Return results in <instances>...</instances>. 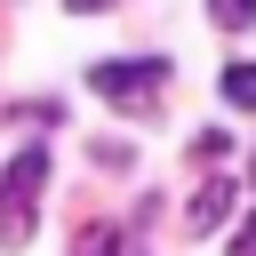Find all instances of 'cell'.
Returning a JSON list of instances; mask_svg holds the SVG:
<instances>
[{
  "instance_id": "8992f818",
  "label": "cell",
  "mask_w": 256,
  "mask_h": 256,
  "mask_svg": "<svg viewBox=\"0 0 256 256\" xmlns=\"http://www.w3.org/2000/svg\"><path fill=\"white\" fill-rule=\"evenodd\" d=\"M192 152H200V160H224V152H232V136H224V128H200V144H192Z\"/></svg>"
},
{
  "instance_id": "30bf717a",
  "label": "cell",
  "mask_w": 256,
  "mask_h": 256,
  "mask_svg": "<svg viewBox=\"0 0 256 256\" xmlns=\"http://www.w3.org/2000/svg\"><path fill=\"white\" fill-rule=\"evenodd\" d=\"M248 184H256V152H248Z\"/></svg>"
},
{
  "instance_id": "6da1fadb",
  "label": "cell",
  "mask_w": 256,
  "mask_h": 256,
  "mask_svg": "<svg viewBox=\"0 0 256 256\" xmlns=\"http://www.w3.org/2000/svg\"><path fill=\"white\" fill-rule=\"evenodd\" d=\"M160 80H168V64H160V56H104V64H88V88H96L104 104L136 112V120L160 104Z\"/></svg>"
},
{
  "instance_id": "7a4b0ae2",
  "label": "cell",
  "mask_w": 256,
  "mask_h": 256,
  "mask_svg": "<svg viewBox=\"0 0 256 256\" xmlns=\"http://www.w3.org/2000/svg\"><path fill=\"white\" fill-rule=\"evenodd\" d=\"M40 184H48V144H24V152L0 168V240H8V248L32 240V200H40Z\"/></svg>"
},
{
  "instance_id": "52a82bcc",
  "label": "cell",
  "mask_w": 256,
  "mask_h": 256,
  "mask_svg": "<svg viewBox=\"0 0 256 256\" xmlns=\"http://www.w3.org/2000/svg\"><path fill=\"white\" fill-rule=\"evenodd\" d=\"M80 256H120V240H112V224H96V232L80 240Z\"/></svg>"
},
{
  "instance_id": "ba28073f",
  "label": "cell",
  "mask_w": 256,
  "mask_h": 256,
  "mask_svg": "<svg viewBox=\"0 0 256 256\" xmlns=\"http://www.w3.org/2000/svg\"><path fill=\"white\" fill-rule=\"evenodd\" d=\"M232 256H256V216L240 224V240H232Z\"/></svg>"
},
{
  "instance_id": "9c48e42d",
  "label": "cell",
  "mask_w": 256,
  "mask_h": 256,
  "mask_svg": "<svg viewBox=\"0 0 256 256\" xmlns=\"http://www.w3.org/2000/svg\"><path fill=\"white\" fill-rule=\"evenodd\" d=\"M64 8H72V16H104L112 0H64Z\"/></svg>"
},
{
  "instance_id": "3957f363",
  "label": "cell",
  "mask_w": 256,
  "mask_h": 256,
  "mask_svg": "<svg viewBox=\"0 0 256 256\" xmlns=\"http://www.w3.org/2000/svg\"><path fill=\"white\" fill-rule=\"evenodd\" d=\"M224 216H232V184H200V200L184 208V224H192V232H216Z\"/></svg>"
},
{
  "instance_id": "277c9868",
  "label": "cell",
  "mask_w": 256,
  "mask_h": 256,
  "mask_svg": "<svg viewBox=\"0 0 256 256\" xmlns=\"http://www.w3.org/2000/svg\"><path fill=\"white\" fill-rule=\"evenodd\" d=\"M224 104L232 112H256V64H240V56L224 64Z\"/></svg>"
},
{
  "instance_id": "5b68a950",
  "label": "cell",
  "mask_w": 256,
  "mask_h": 256,
  "mask_svg": "<svg viewBox=\"0 0 256 256\" xmlns=\"http://www.w3.org/2000/svg\"><path fill=\"white\" fill-rule=\"evenodd\" d=\"M208 16H216L224 32H248V24H256V0H208Z\"/></svg>"
}]
</instances>
